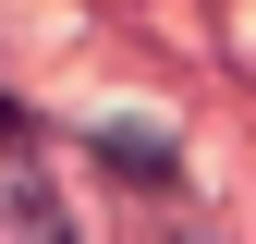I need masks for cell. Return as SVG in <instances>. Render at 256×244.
Segmentation results:
<instances>
[{
  "label": "cell",
  "mask_w": 256,
  "mask_h": 244,
  "mask_svg": "<svg viewBox=\"0 0 256 244\" xmlns=\"http://www.w3.org/2000/svg\"><path fill=\"white\" fill-rule=\"evenodd\" d=\"M0 232H61V196H0Z\"/></svg>",
  "instance_id": "obj_2"
},
{
  "label": "cell",
  "mask_w": 256,
  "mask_h": 244,
  "mask_svg": "<svg viewBox=\"0 0 256 244\" xmlns=\"http://www.w3.org/2000/svg\"><path fill=\"white\" fill-rule=\"evenodd\" d=\"M0 146H12V98H0Z\"/></svg>",
  "instance_id": "obj_3"
},
{
  "label": "cell",
  "mask_w": 256,
  "mask_h": 244,
  "mask_svg": "<svg viewBox=\"0 0 256 244\" xmlns=\"http://www.w3.org/2000/svg\"><path fill=\"white\" fill-rule=\"evenodd\" d=\"M98 159H122V171H158V183H171V134H158V122H98Z\"/></svg>",
  "instance_id": "obj_1"
}]
</instances>
